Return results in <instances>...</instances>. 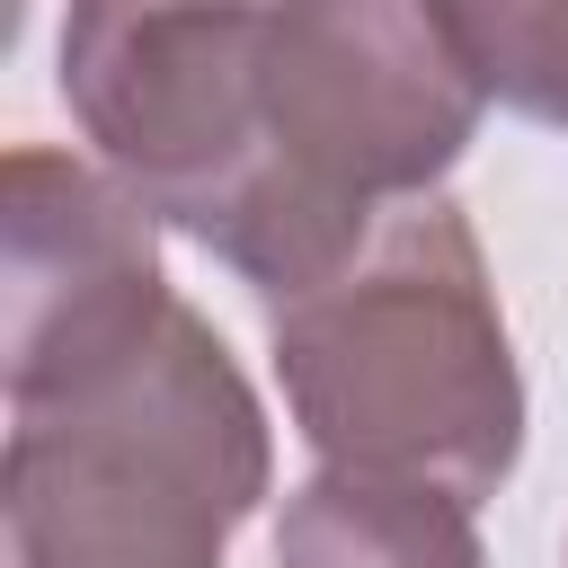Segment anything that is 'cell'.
Segmentation results:
<instances>
[{"mask_svg":"<svg viewBox=\"0 0 568 568\" xmlns=\"http://www.w3.org/2000/svg\"><path fill=\"white\" fill-rule=\"evenodd\" d=\"M275 373L320 470L479 506L524 453V373L453 195L382 213L328 284L275 302Z\"/></svg>","mask_w":568,"mask_h":568,"instance_id":"1","label":"cell"},{"mask_svg":"<svg viewBox=\"0 0 568 568\" xmlns=\"http://www.w3.org/2000/svg\"><path fill=\"white\" fill-rule=\"evenodd\" d=\"M479 106L488 80L453 9H266L257 142L204 248L266 302L328 284L382 231V213L435 195Z\"/></svg>","mask_w":568,"mask_h":568,"instance_id":"2","label":"cell"},{"mask_svg":"<svg viewBox=\"0 0 568 568\" xmlns=\"http://www.w3.org/2000/svg\"><path fill=\"white\" fill-rule=\"evenodd\" d=\"M266 408L178 302L124 364L18 408L0 506L18 568H222L266 497Z\"/></svg>","mask_w":568,"mask_h":568,"instance_id":"3","label":"cell"},{"mask_svg":"<svg viewBox=\"0 0 568 568\" xmlns=\"http://www.w3.org/2000/svg\"><path fill=\"white\" fill-rule=\"evenodd\" d=\"M266 9H133L98 0L62 27V98L151 213L213 231L257 142Z\"/></svg>","mask_w":568,"mask_h":568,"instance_id":"4","label":"cell"},{"mask_svg":"<svg viewBox=\"0 0 568 568\" xmlns=\"http://www.w3.org/2000/svg\"><path fill=\"white\" fill-rule=\"evenodd\" d=\"M0 302L9 408H44L89 373L124 364L178 311L151 204L106 169L18 142L0 169Z\"/></svg>","mask_w":568,"mask_h":568,"instance_id":"5","label":"cell"},{"mask_svg":"<svg viewBox=\"0 0 568 568\" xmlns=\"http://www.w3.org/2000/svg\"><path fill=\"white\" fill-rule=\"evenodd\" d=\"M275 568H488V550L462 497L320 470L284 497Z\"/></svg>","mask_w":568,"mask_h":568,"instance_id":"6","label":"cell"},{"mask_svg":"<svg viewBox=\"0 0 568 568\" xmlns=\"http://www.w3.org/2000/svg\"><path fill=\"white\" fill-rule=\"evenodd\" d=\"M462 44L488 80V98L524 106L532 124L568 133V0H532V9H453Z\"/></svg>","mask_w":568,"mask_h":568,"instance_id":"7","label":"cell"}]
</instances>
